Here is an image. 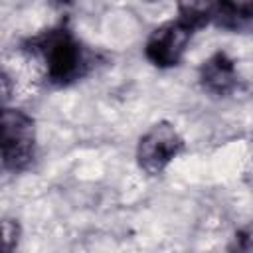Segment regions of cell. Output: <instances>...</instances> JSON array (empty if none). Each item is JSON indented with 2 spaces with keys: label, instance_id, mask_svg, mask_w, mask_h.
Masks as SVG:
<instances>
[{
  "label": "cell",
  "instance_id": "1",
  "mask_svg": "<svg viewBox=\"0 0 253 253\" xmlns=\"http://www.w3.org/2000/svg\"><path fill=\"white\" fill-rule=\"evenodd\" d=\"M28 51L42 61L47 81L55 85H67L79 79L87 69V59L81 45L65 28H55L40 38H34Z\"/></svg>",
  "mask_w": 253,
  "mask_h": 253
},
{
  "label": "cell",
  "instance_id": "2",
  "mask_svg": "<svg viewBox=\"0 0 253 253\" xmlns=\"http://www.w3.org/2000/svg\"><path fill=\"white\" fill-rule=\"evenodd\" d=\"M36 128L32 117L18 109L2 111V164L6 170H22L34 156Z\"/></svg>",
  "mask_w": 253,
  "mask_h": 253
},
{
  "label": "cell",
  "instance_id": "3",
  "mask_svg": "<svg viewBox=\"0 0 253 253\" xmlns=\"http://www.w3.org/2000/svg\"><path fill=\"white\" fill-rule=\"evenodd\" d=\"M184 148V140L178 134V130L162 121L152 125L138 140V148H136V160L138 166L146 172V174H160L172 158H176Z\"/></svg>",
  "mask_w": 253,
  "mask_h": 253
},
{
  "label": "cell",
  "instance_id": "4",
  "mask_svg": "<svg viewBox=\"0 0 253 253\" xmlns=\"http://www.w3.org/2000/svg\"><path fill=\"white\" fill-rule=\"evenodd\" d=\"M192 32L194 30H190L180 20L162 24L160 28H156L150 34V38L146 42V47H144L146 57L158 67L176 65L182 59V55L190 43Z\"/></svg>",
  "mask_w": 253,
  "mask_h": 253
},
{
  "label": "cell",
  "instance_id": "5",
  "mask_svg": "<svg viewBox=\"0 0 253 253\" xmlns=\"http://www.w3.org/2000/svg\"><path fill=\"white\" fill-rule=\"evenodd\" d=\"M200 83L213 95H227L237 85V71L233 61L221 51L213 53L200 67Z\"/></svg>",
  "mask_w": 253,
  "mask_h": 253
},
{
  "label": "cell",
  "instance_id": "6",
  "mask_svg": "<svg viewBox=\"0 0 253 253\" xmlns=\"http://www.w3.org/2000/svg\"><path fill=\"white\" fill-rule=\"evenodd\" d=\"M213 22L225 30H245L253 24V0H215Z\"/></svg>",
  "mask_w": 253,
  "mask_h": 253
},
{
  "label": "cell",
  "instance_id": "7",
  "mask_svg": "<svg viewBox=\"0 0 253 253\" xmlns=\"http://www.w3.org/2000/svg\"><path fill=\"white\" fill-rule=\"evenodd\" d=\"M215 0H178V20L190 30L206 26L213 20Z\"/></svg>",
  "mask_w": 253,
  "mask_h": 253
},
{
  "label": "cell",
  "instance_id": "8",
  "mask_svg": "<svg viewBox=\"0 0 253 253\" xmlns=\"http://www.w3.org/2000/svg\"><path fill=\"white\" fill-rule=\"evenodd\" d=\"M14 241H18V225L6 219L4 221V247L10 251L14 247Z\"/></svg>",
  "mask_w": 253,
  "mask_h": 253
},
{
  "label": "cell",
  "instance_id": "9",
  "mask_svg": "<svg viewBox=\"0 0 253 253\" xmlns=\"http://www.w3.org/2000/svg\"><path fill=\"white\" fill-rule=\"evenodd\" d=\"M249 180H251V186H253V160H251V166H249V172H247Z\"/></svg>",
  "mask_w": 253,
  "mask_h": 253
},
{
  "label": "cell",
  "instance_id": "10",
  "mask_svg": "<svg viewBox=\"0 0 253 253\" xmlns=\"http://www.w3.org/2000/svg\"><path fill=\"white\" fill-rule=\"evenodd\" d=\"M146 2H156V0H146Z\"/></svg>",
  "mask_w": 253,
  "mask_h": 253
}]
</instances>
